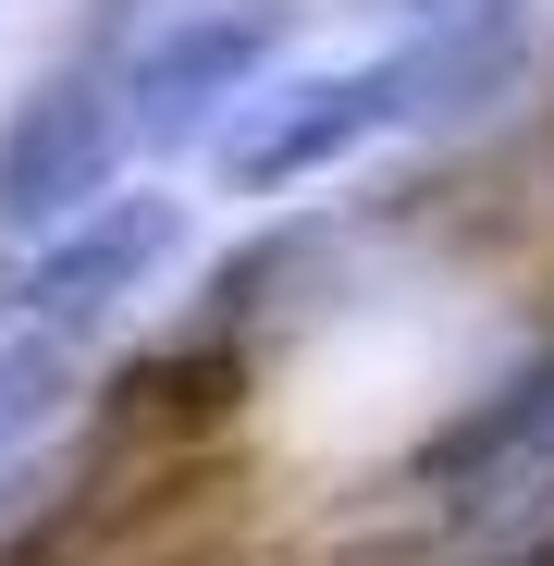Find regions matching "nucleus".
<instances>
[{
    "mask_svg": "<svg viewBox=\"0 0 554 566\" xmlns=\"http://www.w3.org/2000/svg\"><path fill=\"white\" fill-rule=\"evenodd\" d=\"M407 481H419V505L443 530H469V542H505V530L554 517V345L530 369H505L481 407H456L419 443Z\"/></svg>",
    "mask_w": 554,
    "mask_h": 566,
    "instance_id": "obj_2",
    "label": "nucleus"
},
{
    "mask_svg": "<svg viewBox=\"0 0 554 566\" xmlns=\"http://www.w3.org/2000/svg\"><path fill=\"white\" fill-rule=\"evenodd\" d=\"M185 259V210L173 198H100V210H74L62 234H38V259L13 271V321H38V333H62V345H100L148 283Z\"/></svg>",
    "mask_w": 554,
    "mask_h": 566,
    "instance_id": "obj_4",
    "label": "nucleus"
},
{
    "mask_svg": "<svg viewBox=\"0 0 554 566\" xmlns=\"http://www.w3.org/2000/svg\"><path fill=\"white\" fill-rule=\"evenodd\" d=\"M74 357H86V345H62V333H38V321H0V468H13V455L62 419Z\"/></svg>",
    "mask_w": 554,
    "mask_h": 566,
    "instance_id": "obj_5",
    "label": "nucleus"
},
{
    "mask_svg": "<svg viewBox=\"0 0 554 566\" xmlns=\"http://www.w3.org/2000/svg\"><path fill=\"white\" fill-rule=\"evenodd\" d=\"M419 124V50H383V62H345V74H284V86H247L222 112V172L234 198H284V185L357 160L369 136Z\"/></svg>",
    "mask_w": 554,
    "mask_h": 566,
    "instance_id": "obj_1",
    "label": "nucleus"
},
{
    "mask_svg": "<svg viewBox=\"0 0 554 566\" xmlns=\"http://www.w3.org/2000/svg\"><path fill=\"white\" fill-rule=\"evenodd\" d=\"M0 321H13V271H0Z\"/></svg>",
    "mask_w": 554,
    "mask_h": 566,
    "instance_id": "obj_6",
    "label": "nucleus"
},
{
    "mask_svg": "<svg viewBox=\"0 0 554 566\" xmlns=\"http://www.w3.org/2000/svg\"><path fill=\"white\" fill-rule=\"evenodd\" d=\"M284 38H296V0H173V13L124 50V124H136V148L222 136V112L271 74Z\"/></svg>",
    "mask_w": 554,
    "mask_h": 566,
    "instance_id": "obj_3",
    "label": "nucleus"
}]
</instances>
